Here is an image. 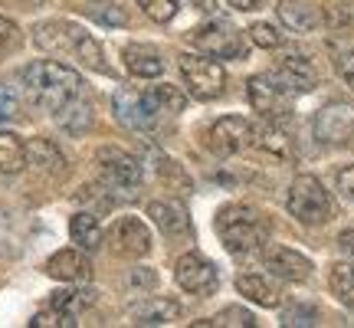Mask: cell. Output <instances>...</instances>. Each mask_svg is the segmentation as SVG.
<instances>
[{"instance_id":"e0dca14e","label":"cell","mask_w":354,"mask_h":328,"mask_svg":"<svg viewBox=\"0 0 354 328\" xmlns=\"http://www.w3.org/2000/svg\"><path fill=\"white\" fill-rule=\"evenodd\" d=\"M276 79L289 89L292 95H295V92H312V89L318 86L315 66L308 63V60H302V56H286V60H279Z\"/></svg>"},{"instance_id":"7c38bea8","label":"cell","mask_w":354,"mask_h":328,"mask_svg":"<svg viewBox=\"0 0 354 328\" xmlns=\"http://www.w3.org/2000/svg\"><path fill=\"white\" fill-rule=\"evenodd\" d=\"M174 279L184 292L194 295H210L216 289V266L201 253H184L174 263Z\"/></svg>"},{"instance_id":"d590c367","label":"cell","mask_w":354,"mask_h":328,"mask_svg":"<svg viewBox=\"0 0 354 328\" xmlns=\"http://www.w3.org/2000/svg\"><path fill=\"white\" fill-rule=\"evenodd\" d=\"M20 46V26L7 20V17H0V56H7Z\"/></svg>"},{"instance_id":"8992f818","label":"cell","mask_w":354,"mask_h":328,"mask_svg":"<svg viewBox=\"0 0 354 328\" xmlns=\"http://www.w3.org/2000/svg\"><path fill=\"white\" fill-rule=\"evenodd\" d=\"M180 76L187 82V89L197 95V99H216L220 92H223V66L214 63V60H207V56H194V53H184L180 60Z\"/></svg>"},{"instance_id":"4dcf8cb0","label":"cell","mask_w":354,"mask_h":328,"mask_svg":"<svg viewBox=\"0 0 354 328\" xmlns=\"http://www.w3.org/2000/svg\"><path fill=\"white\" fill-rule=\"evenodd\" d=\"M246 33H250V39H253L256 46H263V50H276L279 43H282V33H279L272 24H253Z\"/></svg>"},{"instance_id":"ffe728a7","label":"cell","mask_w":354,"mask_h":328,"mask_svg":"<svg viewBox=\"0 0 354 328\" xmlns=\"http://www.w3.org/2000/svg\"><path fill=\"white\" fill-rule=\"evenodd\" d=\"M148 217H151L158 227L165 230L167 237H187L190 233V220L187 214L171 201H151L148 203Z\"/></svg>"},{"instance_id":"30bf717a","label":"cell","mask_w":354,"mask_h":328,"mask_svg":"<svg viewBox=\"0 0 354 328\" xmlns=\"http://www.w3.org/2000/svg\"><path fill=\"white\" fill-rule=\"evenodd\" d=\"M112 109L115 118L125 128H131V131H148L154 125V118L161 115L154 109L151 95L148 92H135V89H118L112 99Z\"/></svg>"},{"instance_id":"6da1fadb","label":"cell","mask_w":354,"mask_h":328,"mask_svg":"<svg viewBox=\"0 0 354 328\" xmlns=\"http://www.w3.org/2000/svg\"><path fill=\"white\" fill-rule=\"evenodd\" d=\"M20 82H24L26 99L33 102L43 112H59L63 105L76 99L82 92V79L73 66L59 63V60H37V63L24 66L20 73Z\"/></svg>"},{"instance_id":"ac0fdd59","label":"cell","mask_w":354,"mask_h":328,"mask_svg":"<svg viewBox=\"0 0 354 328\" xmlns=\"http://www.w3.org/2000/svg\"><path fill=\"white\" fill-rule=\"evenodd\" d=\"M279 20L295 33H315L322 26V10L308 0H279Z\"/></svg>"},{"instance_id":"8d00e7d4","label":"cell","mask_w":354,"mask_h":328,"mask_svg":"<svg viewBox=\"0 0 354 328\" xmlns=\"http://www.w3.org/2000/svg\"><path fill=\"white\" fill-rule=\"evenodd\" d=\"M158 171H161V177H165L167 184H174V181H177V188H180V190H190V177L180 171V164H177V161L158 158Z\"/></svg>"},{"instance_id":"3957f363","label":"cell","mask_w":354,"mask_h":328,"mask_svg":"<svg viewBox=\"0 0 354 328\" xmlns=\"http://www.w3.org/2000/svg\"><path fill=\"white\" fill-rule=\"evenodd\" d=\"M216 233H220L223 246L230 253H236V256H250V253H256L266 243L263 217L256 210H250V207H240V203L223 207L216 214Z\"/></svg>"},{"instance_id":"d4e9b609","label":"cell","mask_w":354,"mask_h":328,"mask_svg":"<svg viewBox=\"0 0 354 328\" xmlns=\"http://www.w3.org/2000/svg\"><path fill=\"white\" fill-rule=\"evenodd\" d=\"M92 302H95V292H88V289H59V292H53V299H50L53 309H59V312L76 316V318H79V312H86Z\"/></svg>"},{"instance_id":"b9f144b4","label":"cell","mask_w":354,"mask_h":328,"mask_svg":"<svg viewBox=\"0 0 354 328\" xmlns=\"http://www.w3.org/2000/svg\"><path fill=\"white\" fill-rule=\"evenodd\" d=\"M99 20H105V24H125V13L122 10H92Z\"/></svg>"},{"instance_id":"44dd1931","label":"cell","mask_w":354,"mask_h":328,"mask_svg":"<svg viewBox=\"0 0 354 328\" xmlns=\"http://www.w3.org/2000/svg\"><path fill=\"white\" fill-rule=\"evenodd\" d=\"M26 164H33V167L46 171V174H63L66 171L63 152H59L50 138H33L26 145Z\"/></svg>"},{"instance_id":"5b68a950","label":"cell","mask_w":354,"mask_h":328,"mask_svg":"<svg viewBox=\"0 0 354 328\" xmlns=\"http://www.w3.org/2000/svg\"><path fill=\"white\" fill-rule=\"evenodd\" d=\"M95 164H99L102 181L115 190H138L141 181H145L141 161L135 158V154L122 152V148H99Z\"/></svg>"},{"instance_id":"d6a6232c","label":"cell","mask_w":354,"mask_h":328,"mask_svg":"<svg viewBox=\"0 0 354 328\" xmlns=\"http://www.w3.org/2000/svg\"><path fill=\"white\" fill-rule=\"evenodd\" d=\"M214 325H233V328H253L256 318L246 312V309H236V305H230V309H223L220 316L214 318Z\"/></svg>"},{"instance_id":"1f68e13d","label":"cell","mask_w":354,"mask_h":328,"mask_svg":"<svg viewBox=\"0 0 354 328\" xmlns=\"http://www.w3.org/2000/svg\"><path fill=\"white\" fill-rule=\"evenodd\" d=\"M318 322V312L315 305H292V309H286L282 312V325H315Z\"/></svg>"},{"instance_id":"277c9868","label":"cell","mask_w":354,"mask_h":328,"mask_svg":"<svg viewBox=\"0 0 354 328\" xmlns=\"http://www.w3.org/2000/svg\"><path fill=\"white\" fill-rule=\"evenodd\" d=\"M289 214L305 227H322V224L331 220L335 203H331V194L318 177L299 174L289 188Z\"/></svg>"},{"instance_id":"603a6c76","label":"cell","mask_w":354,"mask_h":328,"mask_svg":"<svg viewBox=\"0 0 354 328\" xmlns=\"http://www.w3.org/2000/svg\"><path fill=\"white\" fill-rule=\"evenodd\" d=\"M26 167V145L13 131H0V174H17Z\"/></svg>"},{"instance_id":"f546056e","label":"cell","mask_w":354,"mask_h":328,"mask_svg":"<svg viewBox=\"0 0 354 328\" xmlns=\"http://www.w3.org/2000/svg\"><path fill=\"white\" fill-rule=\"evenodd\" d=\"M30 325L33 328H73V325H79V322H76V316H66V312H59V309L50 305V309L37 312Z\"/></svg>"},{"instance_id":"ba28073f","label":"cell","mask_w":354,"mask_h":328,"mask_svg":"<svg viewBox=\"0 0 354 328\" xmlns=\"http://www.w3.org/2000/svg\"><path fill=\"white\" fill-rule=\"evenodd\" d=\"M207 141H210V148H214L220 158H230V154H240V152H246V148H253L256 128H253V122H246L240 115H227V118L214 122Z\"/></svg>"},{"instance_id":"836d02e7","label":"cell","mask_w":354,"mask_h":328,"mask_svg":"<svg viewBox=\"0 0 354 328\" xmlns=\"http://www.w3.org/2000/svg\"><path fill=\"white\" fill-rule=\"evenodd\" d=\"M145 3V13L151 17L154 24H167V20H174L177 13V0H141Z\"/></svg>"},{"instance_id":"7bdbcfd3","label":"cell","mask_w":354,"mask_h":328,"mask_svg":"<svg viewBox=\"0 0 354 328\" xmlns=\"http://www.w3.org/2000/svg\"><path fill=\"white\" fill-rule=\"evenodd\" d=\"M338 246H342V253H348L354 259V230H344L342 237H338Z\"/></svg>"},{"instance_id":"e575fe53","label":"cell","mask_w":354,"mask_h":328,"mask_svg":"<svg viewBox=\"0 0 354 328\" xmlns=\"http://www.w3.org/2000/svg\"><path fill=\"white\" fill-rule=\"evenodd\" d=\"M17 118H20V99L13 95V89H7L0 82V125L17 122Z\"/></svg>"},{"instance_id":"7402d4cb","label":"cell","mask_w":354,"mask_h":328,"mask_svg":"<svg viewBox=\"0 0 354 328\" xmlns=\"http://www.w3.org/2000/svg\"><path fill=\"white\" fill-rule=\"evenodd\" d=\"M236 289H240V295H246L250 302L263 305V309H276L279 305V289L266 276H259V273H243V276H236Z\"/></svg>"},{"instance_id":"60d3db41","label":"cell","mask_w":354,"mask_h":328,"mask_svg":"<svg viewBox=\"0 0 354 328\" xmlns=\"http://www.w3.org/2000/svg\"><path fill=\"white\" fill-rule=\"evenodd\" d=\"M230 7H233V10L250 13V10H263V7H266V0H230Z\"/></svg>"},{"instance_id":"4fadbf2b","label":"cell","mask_w":354,"mask_h":328,"mask_svg":"<svg viewBox=\"0 0 354 328\" xmlns=\"http://www.w3.org/2000/svg\"><path fill=\"white\" fill-rule=\"evenodd\" d=\"M187 39L203 53V56H216V60H233L240 56V33L230 24H210L190 30Z\"/></svg>"},{"instance_id":"484cf974","label":"cell","mask_w":354,"mask_h":328,"mask_svg":"<svg viewBox=\"0 0 354 328\" xmlns=\"http://www.w3.org/2000/svg\"><path fill=\"white\" fill-rule=\"evenodd\" d=\"M56 122L63 128H69V131H86V128L92 125V105L76 95L69 105H63V109L56 112Z\"/></svg>"},{"instance_id":"8fae6325","label":"cell","mask_w":354,"mask_h":328,"mask_svg":"<svg viewBox=\"0 0 354 328\" xmlns=\"http://www.w3.org/2000/svg\"><path fill=\"white\" fill-rule=\"evenodd\" d=\"M109 246L115 256H125V259H141L151 253V233L145 227V220L138 217H122L112 230H109Z\"/></svg>"},{"instance_id":"2e32d148","label":"cell","mask_w":354,"mask_h":328,"mask_svg":"<svg viewBox=\"0 0 354 328\" xmlns=\"http://www.w3.org/2000/svg\"><path fill=\"white\" fill-rule=\"evenodd\" d=\"M46 276L59 279V282H88L92 263L82 250H59L46 259Z\"/></svg>"},{"instance_id":"f35d334b","label":"cell","mask_w":354,"mask_h":328,"mask_svg":"<svg viewBox=\"0 0 354 328\" xmlns=\"http://www.w3.org/2000/svg\"><path fill=\"white\" fill-rule=\"evenodd\" d=\"M128 282H131L135 289H151V286H158V273H151V269H135Z\"/></svg>"},{"instance_id":"4316f807","label":"cell","mask_w":354,"mask_h":328,"mask_svg":"<svg viewBox=\"0 0 354 328\" xmlns=\"http://www.w3.org/2000/svg\"><path fill=\"white\" fill-rule=\"evenodd\" d=\"M328 286L348 309H354V266L351 263H335L331 266Z\"/></svg>"},{"instance_id":"5bb4252c","label":"cell","mask_w":354,"mask_h":328,"mask_svg":"<svg viewBox=\"0 0 354 328\" xmlns=\"http://www.w3.org/2000/svg\"><path fill=\"white\" fill-rule=\"evenodd\" d=\"M180 316H184V305L177 299H167V295H151V299L128 305L131 325H171Z\"/></svg>"},{"instance_id":"83f0119b","label":"cell","mask_w":354,"mask_h":328,"mask_svg":"<svg viewBox=\"0 0 354 328\" xmlns=\"http://www.w3.org/2000/svg\"><path fill=\"white\" fill-rule=\"evenodd\" d=\"M151 102H154V109L158 112H184V105H187V99H184V92L180 89H174V86H154L151 92Z\"/></svg>"},{"instance_id":"f1b7e54d","label":"cell","mask_w":354,"mask_h":328,"mask_svg":"<svg viewBox=\"0 0 354 328\" xmlns=\"http://www.w3.org/2000/svg\"><path fill=\"white\" fill-rule=\"evenodd\" d=\"M256 145H259L263 152L276 154V158H289V154H292V145H289V138H286V131H279L276 125L256 131Z\"/></svg>"},{"instance_id":"ee69618b","label":"cell","mask_w":354,"mask_h":328,"mask_svg":"<svg viewBox=\"0 0 354 328\" xmlns=\"http://www.w3.org/2000/svg\"><path fill=\"white\" fill-rule=\"evenodd\" d=\"M197 10H203V13H216V0H190Z\"/></svg>"},{"instance_id":"d6986e66","label":"cell","mask_w":354,"mask_h":328,"mask_svg":"<svg viewBox=\"0 0 354 328\" xmlns=\"http://www.w3.org/2000/svg\"><path fill=\"white\" fill-rule=\"evenodd\" d=\"M122 60H125L128 73L138 76V79H158L161 73H165L161 53L151 50V46H145V43H128L125 50H122Z\"/></svg>"},{"instance_id":"7a4b0ae2","label":"cell","mask_w":354,"mask_h":328,"mask_svg":"<svg viewBox=\"0 0 354 328\" xmlns=\"http://www.w3.org/2000/svg\"><path fill=\"white\" fill-rule=\"evenodd\" d=\"M33 39H37L39 50H50V53H76L79 60L99 73H109L105 66V56H102V46L95 39L88 37L82 26L76 24H66V20H46L33 30Z\"/></svg>"},{"instance_id":"9c48e42d","label":"cell","mask_w":354,"mask_h":328,"mask_svg":"<svg viewBox=\"0 0 354 328\" xmlns=\"http://www.w3.org/2000/svg\"><path fill=\"white\" fill-rule=\"evenodd\" d=\"M315 138L322 145H344L354 135V105L351 102H328L315 115Z\"/></svg>"},{"instance_id":"52a82bcc","label":"cell","mask_w":354,"mask_h":328,"mask_svg":"<svg viewBox=\"0 0 354 328\" xmlns=\"http://www.w3.org/2000/svg\"><path fill=\"white\" fill-rule=\"evenodd\" d=\"M246 95H250V105L253 112H259L269 122H279L286 118L292 109V92L276 76H253L246 82Z\"/></svg>"},{"instance_id":"cb8c5ba5","label":"cell","mask_w":354,"mask_h":328,"mask_svg":"<svg viewBox=\"0 0 354 328\" xmlns=\"http://www.w3.org/2000/svg\"><path fill=\"white\" fill-rule=\"evenodd\" d=\"M69 237L79 250H95L102 243V227L95 214H76L69 220Z\"/></svg>"},{"instance_id":"74e56055","label":"cell","mask_w":354,"mask_h":328,"mask_svg":"<svg viewBox=\"0 0 354 328\" xmlns=\"http://www.w3.org/2000/svg\"><path fill=\"white\" fill-rule=\"evenodd\" d=\"M335 181H338V190H342L344 197H348V201H354V164H348V167H342Z\"/></svg>"},{"instance_id":"ab89813d","label":"cell","mask_w":354,"mask_h":328,"mask_svg":"<svg viewBox=\"0 0 354 328\" xmlns=\"http://www.w3.org/2000/svg\"><path fill=\"white\" fill-rule=\"evenodd\" d=\"M338 73H342L344 82L354 89V53H344L342 60H338Z\"/></svg>"},{"instance_id":"9a60e30c","label":"cell","mask_w":354,"mask_h":328,"mask_svg":"<svg viewBox=\"0 0 354 328\" xmlns=\"http://www.w3.org/2000/svg\"><path fill=\"white\" fill-rule=\"evenodd\" d=\"M266 269L286 282H305L312 276V259H305L302 253L289 250V246H272L266 253Z\"/></svg>"}]
</instances>
